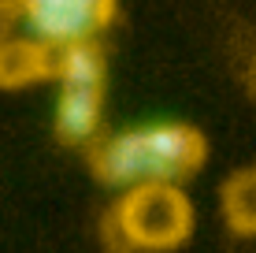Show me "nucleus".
<instances>
[{
    "label": "nucleus",
    "mask_w": 256,
    "mask_h": 253,
    "mask_svg": "<svg viewBox=\"0 0 256 253\" xmlns=\"http://www.w3.org/2000/svg\"><path fill=\"white\" fill-rule=\"evenodd\" d=\"M208 160V138L190 123H148L90 145V168L108 186H182Z\"/></svg>",
    "instance_id": "1"
},
{
    "label": "nucleus",
    "mask_w": 256,
    "mask_h": 253,
    "mask_svg": "<svg viewBox=\"0 0 256 253\" xmlns=\"http://www.w3.org/2000/svg\"><path fill=\"white\" fill-rule=\"evenodd\" d=\"M197 212L182 186H130L108 216L122 253H171L193 234Z\"/></svg>",
    "instance_id": "2"
},
{
    "label": "nucleus",
    "mask_w": 256,
    "mask_h": 253,
    "mask_svg": "<svg viewBox=\"0 0 256 253\" xmlns=\"http://www.w3.org/2000/svg\"><path fill=\"white\" fill-rule=\"evenodd\" d=\"M56 138L64 145H93L104 119V52L96 41L56 49Z\"/></svg>",
    "instance_id": "3"
},
{
    "label": "nucleus",
    "mask_w": 256,
    "mask_h": 253,
    "mask_svg": "<svg viewBox=\"0 0 256 253\" xmlns=\"http://www.w3.org/2000/svg\"><path fill=\"white\" fill-rule=\"evenodd\" d=\"M22 19L48 49L96 41L116 19V0H26Z\"/></svg>",
    "instance_id": "4"
},
{
    "label": "nucleus",
    "mask_w": 256,
    "mask_h": 253,
    "mask_svg": "<svg viewBox=\"0 0 256 253\" xmlns=\"http://www.w3.org/2000/svg\"><path fill=\"white\" fill-rule=\"evenodd\" d=\"M56 71V49L38 38H4L0 41V90H26L45 82Z\"/></svg>",
    "instance_id": "5"
},
{
    "label": "nucleus",
    "mask_w": 256,
    "mask_h": 253,
    "mask_svg": "<svg viewBox=\"0 0 256 253\" xmlns=\"http://www.w3.org/2000/svg\"><path fill=\"white\" fill-rule=\"evenodd\" d=\"M219 205H223L226 227L234 234H242V238H252L256 234V168L234 171V175L223 182Z\"/></svg>",
    "instance_id": "6"
},
{
    "label": "nucleus",
    "mask_w": 256,
    "mask_h": 253,
    "mask_svg": "<svg viewBox=\"0 0 256 253\" xmlns=\"http://www.w3.org/2000/svg\"><path fill=\"white\" fill-rule=\"evenodd\" d=\"M238 75H242V86L256 97V38H245L238 41Z\"/></svg>",
    "instance_id": "7"
},
{
    "label": "nucleus",
    "mask_w": 256,
    "mask_h": 253,
    "mask_svg": "<svg viewBox=\"0 0 256 253\" xmlns=\"http://www.w3.org/2000/svg\"><path fill=\"white\" fill-rule=\"evenodd\" d=\"M22 4H26V0H0V23H12V19H19V15H22Z\"/></svg>",
    "instance_id": "8"
},
{
    "label": "nucleus",
    "mask_w": 256,
    "mask_h": 253,
    "mask_svg": "<svg viewBox=\"0 0 256 253\" xmlns=\"http://www.w3.org/2000/svg\"><path fill=\"white\" fill-rule=\"evenodd\" d=\"M4 30H8V26H4V23H0V41H4V38H8V34H4Z\"/></svg>",
    "instance_id": "9"
}]
</instances>
